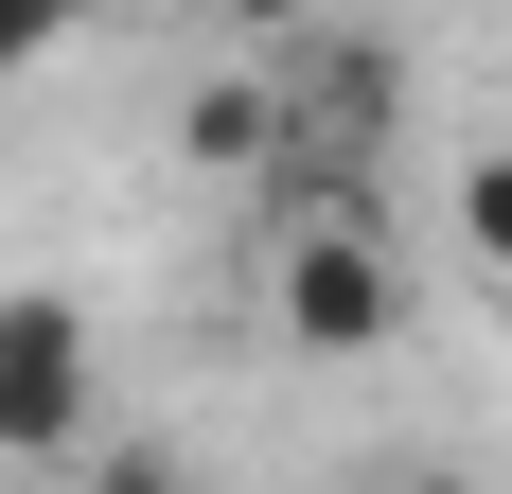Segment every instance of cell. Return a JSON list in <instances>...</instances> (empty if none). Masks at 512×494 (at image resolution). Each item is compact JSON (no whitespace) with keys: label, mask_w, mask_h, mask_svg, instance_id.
<instances>
[{"label":"cell","mask_w":512,"mask_h":494,"mask_svg":"<svg viewBox=\"0 0 512 494\" xmlns=\"http://www.w3.org/2000/svg\"><path fill=\"white\" fill-rule=\"evenodd\" d=\"M283 195H301V230L318 212H371V159H389V124H407V53L389 36H318V53H283Z\"/></svg>","instance_id":"6da1fadb"},{"label":"cell","mask_w":512,"mask_h":494,"mask_svg":"<svg viewBox=\"0 0 512 494\" xmlns=\"http://www.w3.org/2000/svg\"><path fill=\"white\" fill-rule=\"evenodd\" d=\"M106 442V336L71 283H0V459H89Z\"/></svg>","instance_id":"7a4b0ae2"},{"label":"cell","mask_w":512,"mask_h":494,"mask_svg":"<svg viewBox=\"0 0 512 494\" xmlns=\"http://www.w3.org/2000/svg\"><path fill=\"white\" fill-rule=\"evenodd\" d=\"M283 336H301V353H389V336H407V265H389L371 212L283 230Z\"/></svg>","instance_id":"3957f363"},{"label":"cell","mask_w":512,"mask_h":494,"mask_svg":"<svg viewBox=\"0 0 512 494\" xmlns=\"http://www.w3.org/2000/svg\"><path fill=\"white\" fill-rule=\"evenodd\" d=\"M177 142H195V159H212V177H248V159H265V142H283V106H265V71H212V89H195V106H177Z\"/></svg>","instance_id":"277c9868"},{"label":"cell","mask_w":512,"mask_h":494,"mask_svg":"<svg viewBox=\"0 0 512 494\" xmlns=\"http://www.w3.org/2000/svg\"><path fill=\"white\" fill-rule=\"evenodd\" d=\"M71 494H212V477H195L177 442H159V424H106V442L71 459Z\"/></svg>","instance_id":"5b68a950"},{"label":"cell","mask_w":512,"mask_h":494,"mask_svg":"<svg viewBox=\"0 0 512 494\" xmlns=\"http://www.w3.org/2000/svg\"><path fill=\"white\" fill-rule=\"evenodd\" d=\"M460 247L512 283V142H477V159H460Z\"/></svg>","instance_id":"8992f818"},{"label":"cell","mask_w":512,"mask_h":494,"mask_svg":"<svg viewBox=\"0 0 512 494\" xmlns=\"http://www.w3.org/2000/svg\"><path fill=\"white\" fill-rule=\"evenodd\" d=\"M371 494H477V477H460V459H389Z\"/></svg>","instance_id":"52a82bcc"},{"label":"cell","mask_w":512,"mask_h":494,"mask_svg":"<svg viewBox=\"0 0 512 494\" xmlns=\"http://www.w3.org/2000/svg\"><path fill=\"white\" fill-rule=\"evenodd\" d=\"M36 53H53V18H0V71H36Z\"/></svg>","instance_id":"ba28073f"}]
</instances>
